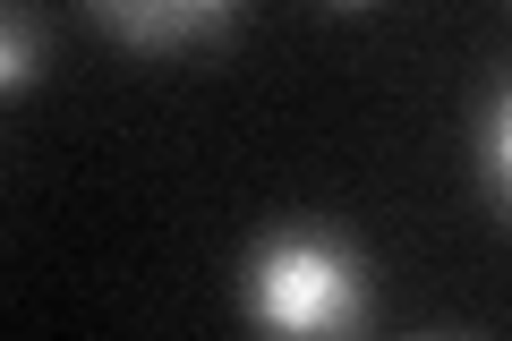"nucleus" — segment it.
<instances>
[{"label":"nucleus","instance_id":"f257e3e1","mask_svg":"<svg viewBox=\"0 0 512 341\" xmlns=\"http://www.w3.org/2000/svg\"><path fill=\"white\" fill-rule=\"evenodd\" d=\"M239 307L265 333H359L367 324V256L333 222H282L239 265Z\"/></svg>","mask_w":512,"mask_h":341},{"label":"nucleus","instance_id":"f03ea898","mask_svg":"<svg viewBox=\"0 0 512 341\" xmlns=\"http://www.w3.org/2000/svg\"><path fill=\"white\" fill-rule=\"evenodd\" d=\"M77 9L128 52H197L239 18V0H77Z\"/></svg>","mask_w":512,"mask_h":341},{"label":"nucleus","instance_id":"7ed1b4c3","mask_svg":"<svg viewBox=\"0 0 512 341\" xmlns=\"http://www.w3.org/2000/svg\"><path fill=\"white\" fill-rule=\"evenodd\" d=\"M470 180L487 197V214H504V197H512V94H504V77H487V94L470 103Z\"/></svg>","mask_w":512,"mask_h":341},{"label":"nucleus","instance_id":"20e7f679","mask_svg":"<svg viewBox=\"0 0 512 341\" xmlns=\"http://www.w3.org/2000/svg\"><path fill=\"white\" fill-rule=\"evenodd\" d=\"M43 52H52V35H43L35 0H0V94H26V86H35Z\"/></svg>","mask_w":512,"mask_h":341},{"label":"nucleus","instance_id":"39448f33","mask_svg":"<svg viewBox=\"0 0 512 341\" xmlns=\"http://www.w3.org/2000/svg\"><path fill=\"white\" fill-rule=\"evenodd\" d=\"M325 9H367V0H325Z\"/></svg>","mask_w":512,"mask_h":341}]
</instances>
